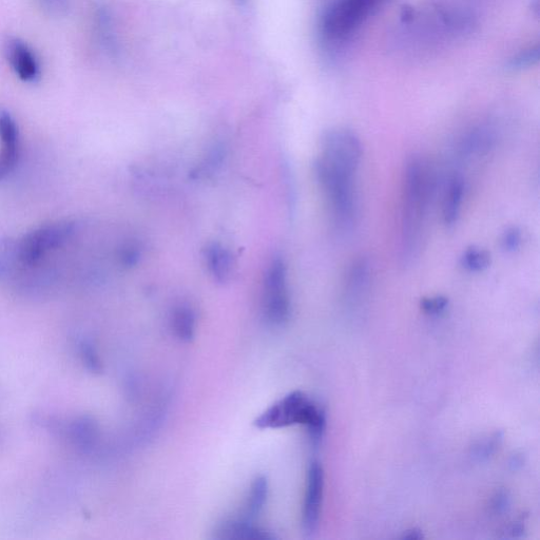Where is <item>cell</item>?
<instances>
[{"label":"cell","mask_w":540,"mask_h":540,"mask_svg":"<svg viewBox=\"0 0 540 540\" xmlns=\"http://www.w3.org/2000/svg\"><path fill=\"white\" fill-rule=\"evenodd\" d=\"M511 467H513L515 470L518 469V467H522L524 465V460L520 456H515L512 458L511 461Z\"/></svg>","instance_id":"27"},{"label":"cell","mask_w":540,"mask_h":540,"mask_svg":"<svg viewBox=\"0 0 540 540\" xmlns=\"http://www.w3.org/2000/svg\"><path fill=\"white\" fill-rule=\"evenodd\" d=\"M503 438V433L496 432L485 440H480L473 448V457L478 461L488 460L498 450Z\"/></svg>","instance_id":"18"},{"label":"cell","mask_w":540,"mask_h":540,"mask_svg":"<svg viewBox=\"0 0 540 540\" xmlns=\"http://www.w3.org/2000/svg\"><path fill=\"white\" fill-rule=\"evenodd\" d=\"M41 8L52 16H63L70 9L71 0H37Z\"/></svg>","instance_id":"21"},{"label":"cell","mask_w":540,"mask_h":540,"mask_svg":"<svg viewBox=\"0 0 540 540\" xmlns=\"http://www.w3.org/2000/svg\"><path fill=\"white\" fill-rule=\"evenodd\" d=\"M74 234L75 224L72 222L45 224L13 244L9 254L18 266L31 268L65 246Z\"/></svg>","instance_id":"5"},{"label":"cell","mask_w":540,"mask_h":540,"mask_svg":"<svg viewBox=\"0 0 540 540\" xmlns=\"http://www.w3.org/2000/svg\"><path fill=\"white\" fill-rule=\"evenodd\" d=\"M122 263L131 266L138 262L139 260V252L137 248H134L133 246H128L123 249L122 255H121Z\"/></svg>","instance_id":"24"},{"label":"cell","mask_w":540,"mask_h":540,"mask_svg":"<svg viewBox=\"0 0 540 540\" xmlns=\"http://www.w3.org/2000/svg\"><path fill=\"white\" fill-rule=\"evenodd\" d=\"M7 59L19 80L35 83L42 75L41 62L34 50L19 38H13L7 44Z\"/></svg>","instance_id":"9"},{"label":"cell","mask_w":540,"mask_h":540,"mask_svg":"<svg viewBox=\"0 0 540 540\" xmlns=\"http://www.w3.org/2000/svg\"><path fill=\"white\" fill-rule=\"evenodd\" d=\"M263 314L270 325L282 326L291 316L286 266L278 258L270 264L264 285Z\"/></svg>","instance_id":"6"},{"label":"cell","mask_w":540,"mask_h":540,"mask_svg":"<svg viewBox=\"0 0 540 540\" xmlns=\"http://www.w3.org/2000/svg\"><path fill=\"white\" fill-rule=\"evenodd\" d=\"M269 486L265 476H258L250 487L245 516L246 522L253 523L262 513L268 498Z\"/></svg>","instance_id":"16"},{"label":"cell","mask_w":540,"mask_h":540,"mask_svg":"<svg viewBox=\"0 0 540 540\" xmlns=\"http://www.w3.org/2000/svg\"><path fill=\"white\" fill-rule=\"evenodd\" d=\"M374 279V268L366 257L356 259L345 275V296L352 301H359L368 295Z\"/></svg>","instance_id":"10"},{"label":"cell","mask_w":540,"mask_h":540,"mask_svg":"<svg viewBox=\"0 0 540 540\" xmlns=\"http://www.w3.org/2000/svg\"><path fill=\"white\" fill-rule=\"evenodd\" d=\"M525 532L524 519L517 520L508 530V534L512 538L522 537Z\"/></svg>","instance_id":"25"},{"label":"cell","mask_w":540,"mask_h":540,"mask_svg":"<svg viewBox=\"0 0 540 540\" xmlns=\"http://www.w3.org/2000/svg\"><path fill=\"white\" fill-rule=\"evenodd\" d=\"M495 143L494 130L482 126L470 131L459 145L461 158L468 159L479 154L486 153Z\"/></svg>","instance_id":"12"},{"label":"cell","mask_w":540,"mask_h":540,"mask_svg":"<svg viewBox=\"0 0 540 540\" xmlns=\"http://www.w3.org/2000/svg\"><path fill=\"white\" fill-rule=\"evenodd\" d=\"M426 161L412 156L404 165L399 230V257L411 265L419 257L431 198L432 179Z\"/></svg>","instance_id":"1"},{"label":"cell","mask_w":540,"mask_h":540,"mask_svg":"<svg viewBox=\"0 0 540 540\" xmlns=\"http://www.w3.org/2000/svg\"><path fill=\"white\" fill-rule=\"evenodd\" d=\"M466 185L460 176H454L449 181L446 189L445 199L442 205L443 223L447 227H454L461 214L462 204H464Z\"/></svg>","instance_id":"11"},{"label":"cell","mask_w":540,"mask_h":540,"mask_svg":"<svg viewBox=\"0 0 540 540\" xmlns=\"http://www.w3.org/2000/svg\"><path fill=\"white\" fill-rule=\"evenodd\" d=\"M538 61L539 48L536 46L515 55L510 61L509 66L513 70H523L534 66Z\"/></svg>","instance_id":"19"},{"label":"cell","mask_w":540,"mask_h":540,"mask_svg":"<svg viewBox=\"0 0 540 540\" xmlns=\"http://www.w3.org/2000/svg\"><path fill=\"white\" fill-rule=\"evenodd\" d=\"M206 262L210 273L214 278L224 283L231 273V256L228 250L220 244H212L207 248Z\"/></svg>","instance_id":"15"},{"label":"cell","mask_w":540,"mask_h":540,"mask_svg":"<svg viewBox=\"0 0 540 540\" xmlns=\"http://www.w3.org/2000/svg\"><path fill=\"white\" fill-rule=\"evenodd\" d=\"M324 487V473L320 462H311L307 472V486L303 508V528L307 535H313L319 526Z\"/></svg>","instance_id":"8"},{"label":"cell","mask_w":540,"mask_h":540,"mask_svg":"<svg viewBox=\"0 0 540 540\" xmlns=\"http://www.w3.org/2000/svg\"><path fill=\"white\" fill-rule=\"evenodd\" d=\"M197 317L191 307L182 305L173 311L171 327L173 333L182 342H190L195 338Z\"/></svg>","instance_id":"14"},{"label":"cell","mask_w":540,"mask_h":540,"mask_svg":"<svg viewBox=\"0 0 540 540\" xmlns=\"http://www.w3.org/2000/svg\"><path fill=\"white\" fill-rule=\"evenodd\" d=\"M218 533L217 537L221 539L265 540L274 538L267 531L256 528L253 523L246 522L243 518L224 523Z\"/></svg>","instance_id":"13"},{"label":"cell","mask_w":540,"mask_h":540,"mask_svg":"<svg viewBox=\"0 0 540 540\" xmlns=\"http://www.w3.org/2000/svg\"><path fill=\"white\" fill-rule=\"evenodd\" d=\"M522 241V231L516 227H512L507 229L503 238H501V246H503L505 252L515 253L520 245H522Z\"/></svg>","instance_id":"22"},{"label":"cell","mask_w":540,"mask_h":540,"mask_svg":"<svg viewBox=\"0 0 540 540\" xmlns=\"http://www.w3.org/2000/svg\"><path fill=\"white\" fill-rule=\"evenodd\" d=\"M254 424L260 430H278L305 424L314 445L318 446L325 432L326 417L323 409L313 400L296 391L274 403Z\"/></svg>","instance_id":"3"},{"label":"cell","mask_w":540,"mask_h":540,"mask_svg":"<svg viewBox=\"0 0 540 540\" xmlns=\"http://www.w3.org/2000/svg\"><path fill=\"white\" fill-rule=\"evenodd\" d=\"M476 23L474 13L466 7L440 6L427 11L426 15L413 16L407 26L411 37L419 44H437L469 34Z\"/></svg>","instance_id":"4"},{"label":"cell","mask_w":540,"mask_h":540,"mask_svg":"<svg viewBox=\"0 0 540 540\" xmlns=\"http://www.w3.org/2000/svg\"><path fill=\"white\" fill-rule=\"evenodd\" d=\"M392 0H331L318 23L320 42L327 51L349 46L372 18Z\"/></svg>","instance_id":"2"},{"label":"cell","mask_w":540,"mask_h":540,"mask_svg":"<svg viewBox=\"0 0 540 540\" xmlns=\"http://www.w3.org/2000/svg\"><path fill=\"white\" fill-rule=\"evenodd\" d=\"M460 263L470 273H481L490 266L491 256L487 250L472 246L462 254Z\"/></svg>","instance_id":"17"},{"label":"cell","mask_w":540,"mask_h":540,"mask_svg":"<svg viewBox=\"0 0 540 540\" xmlns=\"http://www.w3.org/2000/svg\"><path fill=\"white\" fill-rule=\"evenodd\" d=\"M21 158V133L12 114L0 111V182L15 171Z\"/></svg>","instance_id":"7"},{"label":"cell","mask_w":540,"mask_h":540,"mask_svg":"<svg viewBox=\"0 0 540 540\" xmlns=\"http://www.w3.org/2000/svg\"><path fill=\"white\" fill-rule=\"evenodd\" d=\"M423 537L422 532L418 529H412L407 531V533H404L403 537L404 539H421Z\"/></svg>","instance_id":"26"},{"label":"cell","mask_w":540,"mask_h":540,"mask_svg":"<svg viewBox=\"0 0 540 540\" xmlns=\"http://www.w3.org/2000/svg\"><path fill=\"white\" fill-rule=\"evenodd\" d=\"M510 506V498L508 493L501 491L497 493L492 501V510L496 514H501L507 511Z\"/></svg>","instance_id":"23"},{"label":"cell","mask_w":540,"mask_h":540,"mask_svg":"<svg viewBox=\"0 0 540 540\" xmlns=\"http://www.w3.org/2000/svg\"><path fill=\"white\" fill-rule=\"evenodd\" d=\"M449 299L443 296L426 298L421 301L422 311L431 316L441 315L447 310Z\"/></svg>","instance_id":"20"}]
</instances>
